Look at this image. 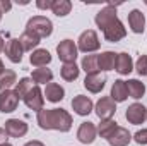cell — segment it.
<instances>
[{
  "mask_svg": "<svg viewBox=\"0 0 147 146\" xmlns=\"http://www.w3.org/2000/svg\"><path fill=\"white\" fill-rule=\"evenodd\" d=\"M96 24L99 29H103V35L106 38V41L116 43L120 40L127 36V29L121 24V21L116 16V5L108 3L105 9H101L96 14Z\"/></svg>",
  "mask_w": 147,
  "mask_h": 146,
  "instance_id": "obj_1",
  "label": "cell"
},
{
  "mask_svg": "<svg viewBox=\"0 0 147 146\" xmlns=\"http://www.w3.org/2000/svg\"><path fill=\"white\" fill-rule=\"evenodd\" d=\"M38 126L45 131L55 129L60 132H69L72 127V115L63 108H43L41 112H38L36 117Z\"/></svg>",
  "mask_w": 147,
  "mask_h": 146,
  "instance_id": "obj_2",
  "label": "cell"
},
{
  "mask_svg": "<svg viewBox=\"0 0 147 146\" xmlns=\"http://www.w3.org/2000/svg\"><path fill=\"white\" fill-rule=\"evenodd\" d=\"M26 29L31 31V33H34L38 38H48L53 33V24L45 16H34V17H31L28 21Z\"/></svg>",
  "mask_w": 147,
  "mask_h": 146,
  "instance_id": "obj_3",
  "label": "cell"
},
{
  "mask_svg": "<svg viewBox=\"0 0 147 146\" xmlns=\"http://www.w3.org/2000/svg\"><path fill=\"white\" fill-rule=\"evenodd\" d=\"M99 46H101V41H99L98 33L94 29H87L79 36V46L77 48L80 52H84V53L96 52V50H99Z\"/></svg>",
  "mask_w": 147,
  "mask_h": 146,
  "instance_id": "obj_4",
  "label": "cell"
},
{
  "mask_svg": "<svg viewBox=\"0 0 147 146\" xmlns=\"http://www.w3.org/2000/svg\"><path fill=\"white\" fill-rule=\"evenodd\" d=\"M77 45L74 43L72 40H63L58 43L57 46V53H58V59L63 62V64H75V59H77Z\"/></svg>",
  "mask_w": 147,
  "mask_h": 146,
  "instance_id": "obj_5",
  "label": "cell"
},
{
  "mask_svg": "<svg viewBox=\"0 0 147 146\" xmlns=\"http://www.w3.org/2000/svg\"><path fill=\"white\" fill-rule=\"evenodd\" d=\"M22 100H24V103H26L28 108L34 110V112H41L43 107H45V96H43V91L39 89L38 84H34V86L26 93V96H24Z\"/></svg>",
  "mask_w": 147,
  "mask_h": 146,
  "instance_id": "obj_6",
  "label": "cell"
},
{
  "mask_svg": "<svg viewBox=\"0 0 147 146\" xmlns=\"http://www.w3.org/2000/svg\"><path fill=\"white\" fill-rule=\"evenodd\" d=\"M125 119L134 126H140L147 119V108L142 103H132L125 112Z\"/></svg>",
  "mask_w": 147,
  "mask_h": 146,
  "instance_id": "obj_7",
  "label": "cell"
},
{
  "mask_svg": "<svg viewBox=\"0 0 147 146\" xmlns=\"http://www.w3.org/2000/svg\"><path fill=\"white\" fill-rule=\"evenodd\" d=\"M116 112V103L111 100L110 96H103L99 98V102L96 103V115L101 119V120H106L111 119Z\"/></svg>",
  "mask_w": 147,
  "mask_h": 146,
  "instance_id": "obj_8",
  "label": "cell"
},
{
  "mask_svg": "<svg viewBox=\"0 0 147 146\" xmlns=\"http://www.w3.org/2000/svg\"><path fill=\"white\" fill-rule=\"evenodd\" d=\"M17 105H19V96L16 95V91L5 89L0 93V112L10 113L17 108Z\"/></svg>",
  "mask_w": 147,
  "mask_h": 146,
  "instance_id": "obj_9",
  "label": "cell"
},
{
  "mask_svg": "<svg viewBox=\"0 0 147 146\" xmlns=\"http://www.w3.org/2000/svg\"><path fill=\"white\" fill-rule=\"evenodd\" d=\"M96 134H98V129L92 122H82L77 131V139L82 145H91V143H94Z\"/></svg>",
  "mask_w": 147,
  "mask_h": 146,
  "instance_id": "obj_10",
  "label": "cell"
},
{
  "mask_svg": "<svg viewBox=\"0 0 147 146\" xmlns=\"http://www.w3.org/2000/svg\"><path fill=\"white\" fill-rule=\"evenodd\" d=\"M106 141H108L111 146H127L130 141H132V134L128 132V129L118 126L110 136L106 138Z\"/></svg>",
  "mask_w": 147,
  "mask_h": 146,
  "instance_id": "obj_11",
  "label": "cell"
},
{
  "mask_svg": "<svg viewBox=\"0 0 147 146\" xmlns=\"http://www.w3.org/2000/svg\"><path fill=\"white\" fill-rule=\"evenodd\" d=\"M92 100L89 96H84V95H77L72 100V108L77 115H89L92 112Z\"/></svg>",
  "mask_w": 147,
  "mask_h": 146,
  "instance_id": "obj_12",
  "label": "cell"
},
{
  "mask_svg": "<svg viewBox=\"0 0 147 146\" xmlns=\"http://www.w3.org/2000/svg\"><path fill=\"white\" fill-rule=\"evenodd\" d=\"M5 131L10 138H22L28 132V124L19 119H9L5 122Z\"/></svg>",
  "mask_w": 147,
  "mask_h": 146,
  "instance_id": "obj_13",
  "label": "cell"
},
{
  "mask_svg": "<svg viewBox=\"0 0 147 146\" xmlns=\"http://www.w3.org/2000/svg\"><path fill=\"white\" fill-rule=\"evenodd\" d=\"M105 84H106V77L101 76L99 72L98 74H87L86 79H84V88H86L87 91H91V93H99V91H103Z\"/></svg>",
  "mask_w": 147,
  "mask_h": 146,
  "instance_id": "obj_14",
  "label": "cell"
},
{
  "mask_svg": "<svg viewBox=\"0 0 147 146\" xmlns=\"http://www.w3.org/2000/svg\"><path fill=\"white\" fill-rule=\"evenodd\" d=\"M128 24H130V29L134 33H137V35L144 33V29H146V17H144V14L139 9L130 10L128 12Z\"/></svg>",
  "mask_w": 147,
  "mask_h": 146,
  "instance_id": "obj_15",
  "label": "cell"
},
{
  "mask_svg": "<svg viewBox=\"0 0 147 146\" xmlns=\"http://www.w3.org/2000/svg\"><path fill=\"white\" fill-rule=\"evenodd\" d=\"M22 46H21V41L19 40H10L7 45H5V55L7 59L12 62V64H19L22 60Z\"/></svg>",
  "mask_w": 147,
  "mask_h": 146,
  "instance_id": "obj_16",
  "label": "cell"
},
{
  "mask_svg": "<svg viewBox=\"0 0 147 146\" xmlns=\"http://www.w3.org/2000/svg\"><path fill=\"white\" fill-rule=\"evenodd\" d=\"M110 98L116 103H121V102H125L127 98H128V91H127V83L125 81H121V79H116L115 83H113V86H111V95Z\"/></svg>",
  "mask_w": 147,
  "mask_h": 146,
  "instance_id": "obj_17",
  "label": "cell"
},
{
  "mask_svg": "<svg viewBox=\"0 0 147 146\" xmlns=\"http://www.w3.org/2000/svg\"><path fill=\"white\" fill-rule=\"evenodd\" d=\"M43 95L46 96L48 102H51V103H58V102L63 100V96H65V89H63L60 84H57V83H50V84H46V89H45Z\"/></svg>",
  "mask_w": 147,
  "mask_h": 146,
  "instance_id": "obj_18",
  "label": "cell"
},
{
  "mask_svg": "<svg viewBox=\"0 0 147 146\" xmlns=\"http://www.w3.org/2000/svg\"><path fill=\"white\" fill-rule=\"evenodd\" d=\"M121 76H127L134 71V62H132V57L128 53H118L116 55V67H115Z\"/></svg>",
  "mask_w": 147,
  "mask_h": 146,
  "instance_id": "obj_19",
  "label": "cell"
},
{
  "mask_svg": "<svg viewBox=\"0 0 147 146\" xmlns=\"http://www.w3.org/2000/svg\"><path fill=\"white\" fill-rule=\"evenodd\" d=\"M29 60H31V64L36 65V67H46V65L51 62V55H50L48 50H45V48H38V50L33 52V55L29 57Z\"/></svg>",
  "mask_w": 147,
  "mask_h": 146,
  "instance_id": "obj_20",
  "label": "cell"
},
{
  "mask_svg": "<svg viewBox=\"0 0 147 146\" xmlns=\"http://www.w3.org/2000/svg\"><path fill=\"white\" fill-rule=\"evenodd\" d=\"M116 55L115 52H103L101 55H98V62H99V71H113L116 67Z\"/></svg>",
  "mask_w": 147,
  "mask_h": 146,
  "instance_id": "obj_21",
  "label": "cell"
},
{
  "mask_svg": "<svg viewBox=\"0 0 147 146\" xmlns=\"http://www.w3.org/2000/svg\"><path fill=\"white\" fill-rule=\"evenodd\" d=\"M39 40H41V38H38L34 33H31V31H28V29L19 36L21 46H22L24 52H31L33 48H36L38 45H39Z\"/></svg>",
  "mask_w": 147,
  "mask_h": 146,
  "instance_id": "obj_22",
  "label": "cell"
},
{
  "mask_svg": "<svg viewBox=\"0 0 147 146\" xmlns=\"http://www.w3.org/2000/svg\"><path fill=\"white\" fill-rule=\"evenodd\" d=\"M125 83H127V91H128L130 98L139 100V98L144 96V93H146V86H144L139 79H130V81H125Z\"/></svg>",
  "mask_w": 147,
  "mask_h": 146,
  "instance_id": "obj_23",
  "label": "cell"
},
{
  "mask_svg": "<svg viewBox=\"0 0 147 146\" xmlns=\"http://www.w3.org/2000/svg\"><path fill=\"white\" fill-rule=\"evenodd\" d=\"M31 79H33L36 84H46V83L50 84L51 79H53V72H51L50 69H46V67H39V69H34V71H33Z\"/></svg>",
  "mask_w": 147,
  "mask_h": 146,
  "instance_id": "obj_24",
  "label": "cell"
},
{
  "mask_svg": "<svg viewBox=\"0 0 147 146\" xmlns=\"http://www.w3.org/2000/svg\"><path fill=\"white\" fill-rule=\"evenodd\" d=\"M51 10H53L55 16L63 17V16L70 14V10H72V2H69V0H53Z\"/></svg>",
  "mask_w": 147,
  "mask_h": 146,
  "instance_id": "obj_25",
  "label": "cell"
},
{
  "mask_svg": "<svg viewBox=\"0 0 147 146\" xmlns=\"http://www.w3.org/2000/svg\"><path fill=\"white\" fill-rule=\"evenodd\" d=\"M82 69L87 74H98L99 72V62H98V55H86L82 59Z\"/></svg>",
  "mask_w": 147,
  "mask_h": 146,
  "instance_id": "obj_26",
  "label": "cell"
},
{
  "mask_svg": "<svg viewBox=\"0 0 147 146\" xmlns=\"http://www.w3.org/2000/svg\"><path fill=\"white\" fill-rule=\"evenodd\" d=\"M14 84H17V76H16V72L10 71V69H5L3 72L0 74V91H5V89H9Z\"/></svg>",
  "mask_w": 147,
  "mask_h": 146,
  "instance_id": "obj_27",
  "label": "cell"
},
{
  "mask_svg": "<svg viewBox=\"0 0 147 146\" xmlns=\"http://www.w3.org/2000/svg\"><path fill=\"white\" fill-rule=\"evenodd\" d=\"M79 72H80V69L75 64H63L60 69V74L65 81H75L79 77Z\"/></svg>",
  "mask_w": 147,
  "mask_h": 146,
  "instance_id": "obj_28",
  "label": "cell"
},
{
  "mask_svg": "<svg viewBox=\"0 0 147 146\" xmlns=\"http://www.w3.org/2000/svg\"><path fill=\"white\" fill-rule=\"evenodd\" d=\"M34 84H33V79L31 77H22V79H19L17 81V84H16V95L19 96V98H24L26 96V93L33 88Z\"/></svg>",
  "mask_w": 147,
  "mask_h": 146,
  "instance_id": "obj_29",
  "label": "cell"
},
{
  "mask_svg": "<svg viewBox=\"0 0 147 146\" xmlns=\"http://www.w3.org/2000/svg\"><path fill=\"white\" fill-rule=\"evenodd\" d=\"M116 127H118V126H116V122H115L113 119H106V120H101V124H99V126H98L96 129H98L99 136L106 139V138L110 136L111 132H113V131L116 129Z\"/></svg>",
  "mask_w": 147,
  "mask_h": 146,
  "instance_id": "obj_30",
  "label": "cell"
},
{
  "mask_svg": "<svg viewBox=\"0 0 147 146\" xmlns=\"http://www.w3.org/2000/svg\"><path fill=\"white\" fill-rule=\"evenodd\" d=\"M135 69L139 76H147V55H140V59L135 64Z\"/></svg>",
  "mask_w": 147,
  "mask_h": 146,
  "instance_id": "obj_31",
  "label": "cell"
},
{
  "mask_svg": "<svg viewBox=\"0 0 147 146\" xmlns=\"http://www.w3.org/2000/svg\"><path fill=\"white\" fill-rule=\"evenodd\" d=\"M132 139H135V143H137V145H147V129L137 131V132H135V136H134Z\"/></svg>",
  "mask_w": 147,
  "mask_h": 146,
  "instance_id": "obj_32",
  "label": "cell"
},
{
  "mask_svg": "<svg viewBox=\"0 0 147 146\" xmlns=\"http://www.w3.org/2000/svg\"><path fill=\"white\" fill-rule=\"evenodd\" d=\"M36 5L39 7V9H51V5H53V0H46V2L39 0V2H36Z\"/></svg>",
  "mask_w": 147,
  "mask_h": 146,
  "instance_id": "obj_33",
  "label": "cell"
},
{
  "mask_svg": "<svg viewBox=\"0 0 147 146\" xmlns=\"http://www.w3.org/2000/svg\"><path fill=\"white\" fill-rule=\"evenodd\" d=\"M10 7H12V3H10L9 0H0V9H2V12L10 10Z\"/></svg>",
  "mask_w": 147,
  "mask_h": 146,
  "instance_id": "obj_34",
  "label": "cell"
},
{
  "mask_svg": "<svg viewBox=\"0 0 147 146\" xmlns=\"http://www.w3.org/2000/svg\"><path fill=\"white\" fill-rule=\"evenodd\" d=\"M7 138H9V134H7V131L0 127V145H5V143H7Z\"/></svg>",
  "mask_w": 147,
  "mask_h": 146,
  "instance_id": "obj_35",
  "label": "cell"
},
{
  "mask_svg": "<svg viewBox=\"0 0 147 146\" xmlns=\"http://www.w3.org/2000/svg\"><path fill=\"white\" fill-rule=\"evenodd\" d=\"M24 146H45L41 141H29V143H26Z\"/></svg>",
  "mask_w": 147,
  "mask_h": 146,
  "instance_id": "obj_36",
  "label": "cell"
},
{
  "mask_svg": "<svg viewBox=\"0 0 147 146\" xmlns=\"http://www.w3.org/2000/svg\"><path fill=\"white\" fill-rule=\"evenodd\" d=\"M2 50H5V41L2 40V36H0V52H2Z\"/></svg>",
  "mask_w": 147,
  "mask_h": 146,
  "instance_id": "obj_37",
  "label": "cell"
},
{
  "mask_svg": "<svg viewBox=\"0 0 147 146\" xmlns=\"http://www.w3.org/2000/svg\"><path fill=\"white\" fill-rule=\"evenodd\" d=\"M3 71H5V67H3V62H2V60H0V74L3 72Z\"/></svg>",
  "mask_w": 147,
  "mask_h": 146,
  "instance_id": "obj_38",
  "label": "cell"
},
{
  "mask_svg": "<svg viewBox=\"0 0 147 146\" xmlns=\"http://www.w3.org/2000/svg\"><path fill=\"white\" fill-rule=\"evenodd\" d=\"M2 14H3V12H2V9H0V21H2Z\"/></svg>",
  "mask_w": 147,
  "mask_h": 146,
  "instance_id": "obj_39",
  "label": "cell"
},
{
  "mask_svg": "<svg viewBox=\"0 0 147 146\" xmlns=\"http://www.w3.org/2000/svg\"><path fill=\"white\" fill-rule=\"evenodd\" d=\"M0 146H12V145H9V143H5V145H0Z\"/></svg>",
  "mask_w": 147,
  "mask_h": 146,
  "instance_id": "obj_40",
  "label": "cell"
}]
</instances>
